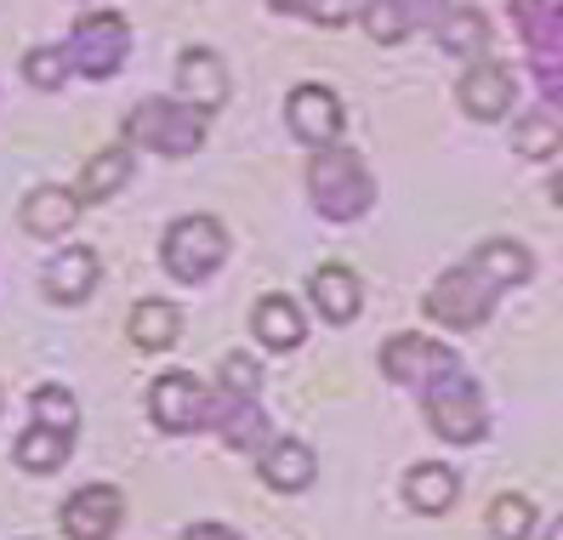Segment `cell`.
I'll list each match as a JSON object with an SVG mask.
<instances>
[{
    "label": "cell",
    "mask_w": 563,
    "mask_h": 540,
    "mask_svg": "<svg viewBox=\"0 0 563 540\" xmlns=\"http://www.w3.org/2000/svg\"><path fill=\"white\" fill-rule=\"evenodd\" d=\"M125 148H148L165 159L200 154L206 148V114L194 103H183V97H143L125 114Z\"/></svg>",
    "instance_id": "6da1fadb"
},
{
    "label": "cell",
    "mask_w": 563,
    "mask_h": 540,
    "mask_svg": "<svg viewBox=\"0 0 563 540\" xmlns=\"http://www.w3.org/2000/svg\"><path fill=\"white\" fill-rule=\"evenodd\" d=\"M308 194L319 217L330 222H358L364 211L376 206V183L364 172V159L353 148H313V165H308Z\"/></svg>",
    "instance_id": "7a4b0ae2"
},
{
    "label": "cell",
    "mask_w": 563,
    "mask_h": 540,
    "mask_svg": "<svg viewBox=\"0 0 563 540\" xmlns=\"http://www.w3.org/2000/svg\"><path fill=\"white\" fill-rule=\"evenodd\" d=\"M222 256H228V233H222L217 217H177L172 228H165L159 262H165V274H172L177 285L211 279L222 267Z\"/></svg>",
    "instance_id": "3957f363"
},
{
    "label": "cell",
    "mask_w": 563,
    "mask_h": 540,
    "mask_svg": "<svg viewBox=\"0 0 563 540\" xmlns=\"http://www.w3.org/2000/svg\"><path fill=\"white\" fill-rule=\"evenodd\" d=\"M421 404H427V427H433L444 444H478L484 427H489V416H484V393L473 387L467 370H455V376L433 382V387L421 393Z\"/></svg>",
    "instance_id": "277c9868"
},
{
    "label": "cell",
    "mask_w": 563,
    "mask_h": 540,
    "mask_svg": "<svg viewBox=\"0 0 563 540\" xmlns=\"http://www.w3.org/2000/svg\"><path fill=\"white\" fill-rule=\"evenodd\" d=\"M495 296H501V290H495L478 267L461 262L433 290H427V319H439L444 330H478L489 319V308H495Z\"/></svg>",
    "instance_id": "5b68a950"
},
{
    "label": "cell",
    "mask_w": 563,
    "mask_h": 540,
    "mask_svg": "<svg viewBox=\"0 0 563 540\" xmlns=\"http://www.w3.org/2000/svg\"><path fill=\"white\" fill-rule=\"evenodd\" d=\"M69 69L75 75H86V80H109L120 63L131 57V29H125V18H114V12H91V18H80L75 23V35H69Z\"/></svg>",
    "instance_id": "8992f818"
},
{
    "label": "cell",
    "mask_w": 563,
    "mask_h": 540,
    "mask_svg": "<svg viewBox=\"0 0 563 540\" xmlns=\"http://www.w3.org/2000/svg\"><path fill=\"white\" fill-rule=\"evenodd\" d=\"M382 370H387L393 382H405V387L427 393L433 382L455 376L461 359H455L444 342H427V335H393V342L382 348Z\"/></svg>",
    "instance_id": "52a82bcc"
},
{
    "label": "cell",
    "mask_w": 563,
    "mask_h": 540,
    "mask_svg": "<svg viewBox=\"0 0 563 540\" xmlns=\"http://www.w3.org/2000/svg\"><path fill=\"white\" fill-rule=\"evenodd\" d=\"M285 125H290V137L308 143V148H336L342 125H347V109L330 86H296L290 103H285Z\"/></svg>",
    "instance_id": "ba28073f"
},
{
    "label": "cell",
    "mask_w": 563,
    "mask_h": 540,
    "mask_svg": "<svg viewBox=\"0 0 563 540\" xmlns=\"http://www.w3.org/2000/svg\"><path fill=\"white\" fill-rule=\"evenodd\" d=\"M512 23L529 41V63L547 86V109L558 97V46H563V23H558V0H512Z\"/></svg>",
    "instance_id": "9c48e42d"
},
{
    "label": "cell",
    "mask_w": 563,
    "mask_h": 540,
    "mask_svg": "<svg viewBox=\"0 0 563 540\" xmlns=\"http://www.w3.org/2000/svg\"><path fill=\"white\" fill-rule=\"evenodd\" d=\"M206 404H211V387H200L188 370H172V376H159L148 387V416L159 432H200Z\"/></svg>",
    "instance_id": "30bf717a"
},
{
    "label": "cell",
    "mask_w": 563,
    "mask_h": 540,
    "mask_svg": "<svg viewBox=\"0 0 563 540\" xmlns=\"http://www.w3.org/2000/svg\"><path fill=\"white\" fill-rule=\"evenodd\" d=\"M120 518H125V500H120L114 484H86V489H75L69 500H63V513H57V524H63L69 540H114Z\"/></svg>",
    "instance_id": "8fae6325"
},
{
    "label": "cell",
    "mask_w": 563,
    "mask_h": 540,
    "mask_svg": "<svg viewBox=\"0 0 563 540\" xmlns=\"http://www.w3.org/2000/svg\"><path fill=\"white\" fill-rule=\"evenodd\" d=\"M455 91H461V109H467L473 120H507L512 103H518L512 69H507V63H495V57H473Z\"/></svg>",
    "instance_id": "7c38bea8"
},
{
    "label": "cell",
    "mask_w": 563,
    "mask_h": 540,
    "mask_svg": "<svg viewBox=\"0 0 563 540\" xmlns=\"http://www.w3.org/2000/svg\"><path fill=\"white\" fill-rule=\"evenodd\" d=\"M206 427H217L222 444L228 450H245V455H256L262 444H268V416L256 410V393H211Z\"/></svg>",
    "instance_id": "4fadbf2b"
},
{
    "label": "cell",
    "mask_w": 563,
    "mask_h": 540,
    "mask_svg": "<svg viewBox=\"0 0 563 540\" xmlns=\"http://www.w3.org/2000/svg\"><path fill=\"white\" fill-rule=\"evenodd\" d=\"M256 472L262 484L279 489V495H302L313 478H319V461L302 438H268V444L256 450Z\"/></svg>",
    "instance_id": "5bb4252c"
},
{
    "label": "cell",
    "mask_w": 563,
    "mask_h": 540,
    "mask_svg": "<svg viewBox=\"0 0 563 540\" xmlns=\"http://www.w3.org/2000/svg\"><path fill=\"white\" fill-rule=\"evenodd\" d=\"M177 91H183V103H194L200 114L222 109L228 103V69H222V57L211 46H188L177 57Z\"/></svg>",
    "instance_id": "9a60e30c"
},
{
    "label": "cell",
    "mask_w": 563,
    "mask_h": 540,
    "mask_svg": "<svg viewBox=\"0 0 563 540\" xmlns=\"http://www.w3.org/2000/svg\"><path fill=\"white\" fill-rule=\"evenodd\" d=\"M97 279H103V262H97V251L69 245V251H57V256L46 262L41 290H46L52 301H63V308H80V301L97 290Z\"/></svg>",
    "instance_id": "2e32d148"
},
{
    "label": "cell",
    "mask_w": 563,
    "mask_h": 540,
    "mask_svg": "<svg viewBox=\"0 0 563 540\" xmlns=\"http://www.w3.org/2000/svg\"><path fill=\"white\" fill-rule=\"evenodd\" d=\"M439 12V0H358V18H364V35L376 46H399L416 23H427Z\"/></svg>",
    "instance_id": "e0dca14e"
},
{
    "label": "cell",
    "mask_w": 563,
    "mask_h": 540,
    "mask_svg": "<svg viewBox=\"0 0 563 540\" xmlns=\"http://www.w3.org/2000/svg\"><path fill=\"white\" fill-rule=\"evenodd\" d=\"M251 330H256V342L262 348H274V353H290V348H302V335H308V319H302V301L296 296H262L256 308H251Z\"/></svg>",
    "instance_id": "ac0fdd59"
},
{
    "label": "cell",
    "mask_w": 563,
    "mask_h": 540,
    "mask_svg": "<svg viewBox=\"0 0 563 540\" xmlns=\"http://www.w3.org/2000/svg\"><path fill=\"white\" fill-rule=\"evenodd\" d=\"M75 217H80L75 188L41 183V188H29V199H23V228L35 233V240H63V233L75 228Z\"/></svg>",
    "instance_id": "d6986e66"
},
{
    "label": "cell",
    "mask_w": 563,
    "mask_h": 540,
    "mask_svg": "<svg viewBox=\"0 0 563 540\" xmlns=\"http://www.w3.org/2000/svg\"><path fill=\"white\" fill-rule=\"evenodd\" d=\"M308 296H313L319 319H330V324L358 319V301H364L358 274H353V267H342V262H324L319 274H313V285H308Z\"/></svg>",
    "instance_id": "ffe728a7"
},
{
    "label": "cell",
    "mask_w": 563,
    "mask_h": 540,
    "mask_svg": "<svg viewBox=\"0 0 563 540\" xmlns=\"http://www.w3.org/2000/svg\"><path fill=\"white\" fill-rule=\"evenodd\" d=\"M125 183H131V148H125V143H109V148H97V154L86 159L75 199H80V206H103V199L120 194Z\"/></svg>",
    "instance_id": "44dd1931"
},
{
    "label": "cell",
    "mask_w": 563,
    "mask_h": 540,
    "mask_svg": "<svg viewBox=\"0 0 563 540\" xmlns=\"http://www.w3.org/2000/svg\"><path fill=\"white\" fill-rule=\"evenodd\" d=\"M467 267H478L495 290H512V285H523L529 274H536V256H529L518 240H484V245L467 256Z\"/></svg>",
    "instance_id": "7402d4cb"
},
{
    "label": "cell",
    "mask_w": 563,
    "mask_h": 540,
    "mask_svg": "<svg viewBox=\"0 0 563 540\" xmlns=\"http://www.w3.org/2000/svg\"><path fill=\"white\" fill-rule=\"evenodd\" d=\"M455 495H461V478H455L444 461H421V466L405 472V500L416 506V513H427V518L450 513V500H455Z\"/></svg>",
    "instance_id": "603a6c76"
},
{
    "label": "cell",
    "mask_w": 563,
    "mask_h": 540,
    "mask_svg": "<svg viewBox=\"0 0 563 540\" xmlns=\"http://www.w3.org/2000/svg\"><path fill=\"white\" fill-rule=\"evenodd\" d=\"M125 330H131V342H137L143 353H165V348H177V335H183V313L172 308V301L148 296V301L131 308Z\"/></svg>",
    "instance_id": "cb8c5ba5"
},
{
    "label": "cell",
    "mask_w": 563,
    "mask_h": 540,
    "mask_svg": "<svg viewBox=\"0 0 563 540\" xmlns=\"http://www.w3.org/2000/svg\"><path fill=\"white\" fill-rule=\"evenodd\" d=\"M439 46L444 52H455V57H489V23H484V12H473V7H450V12H439Z\"/></svg>",
    "instance_id": "d4e9b609"
},
{
    "label": "cell",
    "mask_w": 563,
    "mask_h": 540,
    "mask_svg": "<svg viewBox=\"0 0 563 540\" xmlns=\"http://www.w3.org/2000/svg\"><path fill=\"white\" fill-rule=\"evenodd\" d=\"M69 450H75V438L69 432H52V427H29L18 444H12V455H18L23 472H57L63 461H69Z\"/></svg>",
    "instance_id": "484cf974"
},
{
    "label": "cell",
    "mask_w": 563,
    "mask_h": 540,
    "mask_svg": "<svg viewBox=\"0 0 563 540\" xmlns=\"http://www.w3.org/2000/svg\"><path fill=\"white\" fill-rule=\"evenodd\" d=\"M536 500L529 495H495L489 500V540H529L536 535Z\"/></svg>",
    "instance_id": "4316f807"
},
{
    "label": "cell",
    "mask_w": 563,
    "mask_h": 540,
    "mask_svg": "<svg viewBox=\"0 0 563 540\" xmlns=\"http://www.w3.org/2000/svg\"><path fill=\"white\" fill-rule=\"evenodd\" d=\"M512 148H518L523 159H552V154L563 148V125H558V114H552V109L523 114L518 131H512Z\"/></svg>",
    "instance_id": "83f0119b"
},
{
    "label": "cell",
    "mask_w": 563,
    "mask_h": 540,
    "mask_svg": "<svg viewBox=\"0 0 563 540\" xmlns=\"http://www.w3.org/2000/svg\"><path fill=\"white\" fill-rule=\"evenodd\" d=\"M75 69H69V52L63 46H35L23 57V80L35 86V91H63V80H69Z\"/></svg>",
    "instance_id": "f1b7e54d"
},
{
    "label": "cell",
    "mask_w": 563,
    "mask_h": 540,
    "mask_svg": "<svg viewBox=\"0 0 563 540\" xmlns=\"http://www.w3.org/2000/svg\"><path fill=\"white\" fill-rule=\"evenodd\" d=\"M35 427H52V432H69V438H75V427H80L75 393H69V387H41V393H35Z\"/></svg>",
    "instance_id": "f546056e"
},
{
    "label": "cell",
    "mask_w": 563,
    "mask_h": 540,
    "mask_svg": "<svg viewBox=\"0 0 563 540\" xmlns=\"http://www.w3.org/2000/svg\"><path fill=\"white\" fill-rule=\"evenodd\" d=\"M279 12H302L308 23H324V29H342L347 18H358V0H274Z\"/></svg>",
    "instance_id": "4dcf8cb0"
},
{
    "label": "cell",
    "mask_w": 563,
    "mask_h": 540,
    "mask_svg": "<svg viewBox=\"0 0 563 540\" xmlns=\"http://www.w3.org/2000/svg\"><path fill=\"white\" fill-rule=\"evenodd\" d=\"M262 387V364L245 353H228L222 359V393H256Z\"/></svg>",
    "instance_id": "1f68e13d"
},
{
    "label": "cell",
    "mask_w": 563,
    "mask_h": 540,
    "mask_svg": "<svg viewBox=\"0 0 563 540\" xmlns=\"http://www.w3.org/2000/svg\"><path fill=\"white\" fill-rule=\"evenodd\" d=\"M183 540H245V535H234V529H228V524H194Z\"/></svg>",
    "instance_id": "d6a6232c"
}]
</instances>
